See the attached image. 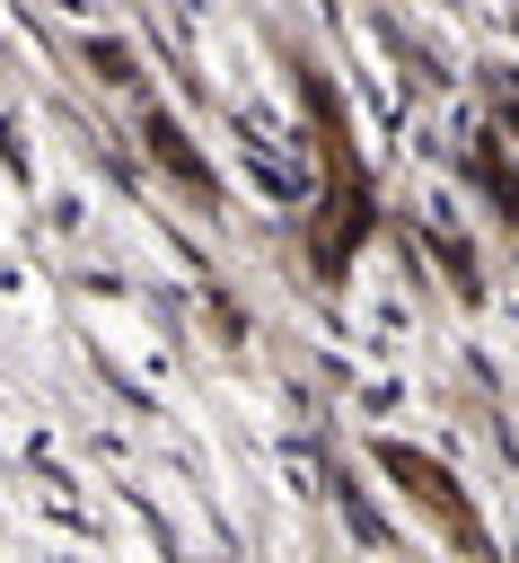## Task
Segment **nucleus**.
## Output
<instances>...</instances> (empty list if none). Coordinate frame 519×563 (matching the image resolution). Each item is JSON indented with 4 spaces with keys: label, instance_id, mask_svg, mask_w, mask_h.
<instances>
[{
    "label": "nucleus",
    "instance_id": "nucleus-1",
    "mask_svg": "<svg viewBox=\"0 0 519 563\" xmlns=\"http://www.w3.org/2000/svg\"><path fill=\"white\" fill-rule=\"evenodd\" d=\"M308 114H317V150H325V220H317V264L343 273V255L369 238V176L352 167V141H343V114L334 97L308 79Z\"/></svg>",
    "mask_w": 519,
    "mask_h": 563
},
{
    "label": "nucleus",
    "instance_id": "nucleus-2",
    "mask_svg": "<svg viewBox=\"0 0 519 563\" xmlns=\"http://www.w3.org/2000/svg\"><path fill=\"white\" fill-rule=\"evenodd\" d=\"M378 457H387V475H405V484H413V501H422V510H431V519H440V528H449L466 554H484V528H475V510L457 501V484H449L431 457H413V449H378Z\"/></svg>",
    "mask_w": 519,
    "mask_h": 563
}]
</instances>
